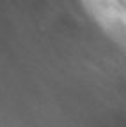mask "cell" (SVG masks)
I'll use <instances>...</instances> for the list:
<instances>
[{"label": "cell", "instance_id": "obj_1", "mask_svg": "<svg viewBox=\"0 0 126 127\" xmlns=\"http://www.w3.org/2000/svg\"><path fill=\"white\" fill-rule=\"evenodd\" d=\"M98 4L126 28V0H98Z\"/></svg>", "mask_w": 126, "mask_h": 127}]
</instances>
